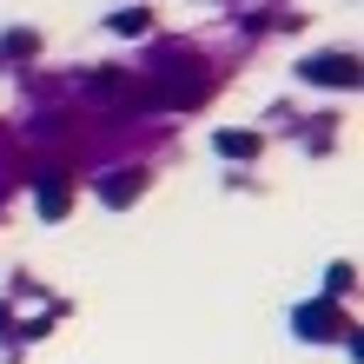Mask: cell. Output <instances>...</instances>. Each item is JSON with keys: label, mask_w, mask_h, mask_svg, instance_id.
<instances>
[{"label": "cell", "mask_w": 364, "mask_h": 364, "mask_svg": "<svg viewBox=\"0 0 364 364\" xmlns=\"http://www.w3.org/2000/svg\"><path fill=\"white\" fill-rule=\"evenodd\" d=\"M139 186H146V173H139V166H126V173H106L100 179V199L106 205H126V199H139Z\"/></svg>", "instance_id": "cell-4"}, {"label": "cell", "mask_w": 364, "mask_h": 364, "mask_svg": "<svg viewBox=\"0 0 364 364\" xmlns=\"http://www.w3.org/2000/svg\"><path fill=\"white\" fill-rule=\"evenodd\" d=\"M33 47H40L33 33H7V40H0V53H7V60H20V53H33Z\"/></svg>", "instance_id": "cell-7"}, {"label": "cell", "mask_w": 364, "mask_h": 364, "mask_svg": "<svg viewBox=\"0 0 364 364\" xmlns=\"http://www.w3.org/2000/svg\"><path fill=\"white\" fill-rule=\"evenodd\" d=\"M291 325H298V338H311V345H331V338H351L331 298H318V305H298V311H291Z\"/></svg>", "instance_id": "cell-2"}, {"label": "cell", "mask_w": 364, "mask_h": 364, "mask_svg": "<svg viewBox=\"0 0 364 364\" xmlns=\"http://www.w3.org/2000/svg\"><path fill=\"white\" fill-rule=\"evenodd\" d=\"M153 27V14L146 7H126V14H113V33H146Z\"/></svg>", "instance_id": "cell-6"}, {"label": "cell", "mask_w": 364, "mask_h": 364, "mask_svg": "<svg viewBox=\"0 0 364 364\" xmlns=\"http://www.w3.org/2000/svg\"><path fill=\"white\" fill-rule=\"evenodd\" d=\"M351 278H358L351 265H331V272H325V291H331V298H338V291H351Z\"/></svg>", "instance_id": "cell-8"}, {"label": "cell", "mask_w": 364, "mask_h": 364, "mask_svg": "<svg viewBox=\"0 0 364 364\" xmlns=\"http://www.w3.org/2000/svg\"><path fill=\"white\" fill-rule=\"evenodd\" d=\"M0 338H14V311L7 305H0Z\"/></svg>", "instance_id": "cell-9"}, {"label": "cell", "mask_w": 364, "mask_h": 364, "mask_svg": "<svg viewBox=\"0 0 364 364\" xmlns=\"http://www.w3.org/2000/svg\"><path fill=\"white\" fill-rule=\"evenodd\" d=\"M298 73H305L311 87H358V60L351 53H311Z\"/></svg>", "instance_id": "cell-3"}, {"label": "cell", "mask_w": 364, "mask_h": 364, "mask_svg": "<svg viewBox=\"0 0 364 364\" xmlns=\"http://www.w3.org/2000/svg\"><path fill=\"white\" fill-rule=\"evenodd\" d=\"M212 146H219L225 159H252V153H259V133H232V126H225V133L212 139Z\"/></svg>", "instance_id": "cell-5"}, {"label": "cell", "mask_w": 364, "mask_h": 364, "mask_svg": "<svg viewBox=\"0 0 364 364\" xmlns=\"http://www.w3.org/2000/svg\"><path fill=\"white\" fill-rule=\"evenodd\" d=\"M33 205H40V219H67V205H73V173L67 166H40L33 173Z\"/></svg>", "instance_id": "cell-1"}]
</instances>
